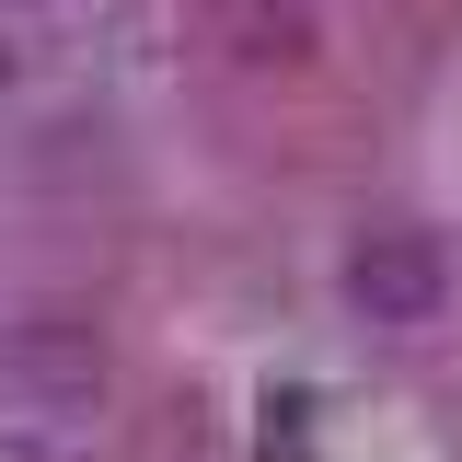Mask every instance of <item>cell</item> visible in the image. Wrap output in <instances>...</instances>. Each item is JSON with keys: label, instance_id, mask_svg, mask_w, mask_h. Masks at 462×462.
Instances as JSON below:
<instances>
[{"label": "cell", "instance_id": "6da1fadb", "mask_svg": "<svg viewBox=\"0 0 462 462\" xmlns=\"http://www.w3.org/2000/svg\"><path fill=\"white\" fill-rule=\"evenodd\" d=\"M346 300H358L370 324H439V300H451L439 231H416V220L358 231V243H346Z\"/></svg>", "mask_w": 462, "mask_h": 462}]
</instances>
